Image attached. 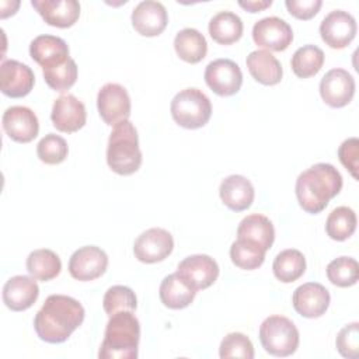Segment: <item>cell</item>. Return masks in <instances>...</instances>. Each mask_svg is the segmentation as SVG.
Returning a JSON list of instances; mask_svg holds the SVG:
<instances>
[{"label": "cell", "instance_id": "1", "mask_svg": "<svg viewBox=\"0 0 359 359\" xmlns=\"http://www.w3.org/2000/svg\"><path fill=\"white\" fill-rule=\"evenodd\" d=\"M84 307L66 294H50L34 318V330L48 344H62L83 324Z\"/></svg>", "mask_w": 359, "mask_h": 359}, {"label": "cell", "instance_id": "2", "mask_svg": "<svg viewBox=\"0 0 359 359\" xmlns=\"http://www.w3.org/2000/svg\"><path fill=\"white\" fill-rule=\"evenodd\" d=\"M342 189V175L328 163H317L299 174L296 198L300 208L311 215L323 212Z\"/></svg>", "mask_w": 359, "mask_h": 359}, {"label": "cell", "instance_id": "3", "mask_svg": "<svg viewBox=\"0 0 359 359\" xmlns=\"http://www.w3.org/2000/svg\"><path fill=\"white\" fill-rule=\"evenodd\" d=\"M140 341V324L133 311H119L109 317L104 339L101 342L100 359H136Z\"/></svg>", "mask_w": 359, "mask_h": 359}, {"label": "cell", "instance_id": "4", "mask_svg": "<svg viewBox=\"0 0 359 359\" xmlns=\"http://www.w3.org/2000/svg\"><path fill=\"white\" fill-rule=\"evenodd\" d=\"M108 167L119 175L135 174L142 164V151L135 125L121 121L112 126L107 146Z\"/></svg>", "mask_w": 359, "mask_h": 359}, {"label": "cell", "instance_id": "5", "mask_svg": "<svg viewBox=\"0 0 359 359\" xmlns=\"http://www.w3.org/2000/svg\"><path fill=\"white\" fill-rule=\"evenodd\" d=\"M170 111L172 119L180 126L185 129H199L209 122L212 104L202 90L189 87L174 95Z\"/></svg>", "mask_w": 359, "mask_h": 359}, {"label": "cell", "instance_id": "6", "mask_svg": "<svg viewBox=\"0 0 359 359\" xmlns=\"http://www.w3.org/2000/svg\"><path fill=\"white\" fill-rule=\"evenodd\" d=\"M259 341L272 356H290L299 346V331L285 316H269L259 325Z\"/></svg>", "mask_w": 359, "mask_h": 359}, {"label": "cell", "instance_id": "7", "mask_svg": "<svg viewBox=\"0 0 359 359\" xmlns=\"http://www.w3.org/2000/svg\"><path fill=\"white\" fill-rule=\"evenodd\" d=\"M205 83L220 97H230L238 93L243 84L240 66L231 59H215L205 69Z\"/></svg>", "mask_w": 359, "mask_h": 359}, {"label": "cell", "instance_id": "8", "mask_svg": "<svg viewBox=\"0 0 359 359\" xmlns=\"http://www.w3.org/2000/svg\"><path fill=\"white\" fill-rule=\"evenodd\" d=\"M130 107V97L126 88L118 83L104 84L97 94L98 114L109 126L129 119Z\"/></svg>", "mask_w": 359, "mask_h": 359}, {"label": "cell", "instance_id": "9", "mask_svg": "<svg viewBox=\"0 0 359 359\" xmlns=\"http://www.w3.org/2000/svg\"><path fill=\"white\" fill-rule=\"evenodd\" d=\"M174 248V238L170 231L161 227H151L137 236L133 244V254L143 264H156L165 259Z\"/></svg>", "mask_w": 359, "mask_h": 359}, {"label": "cell", "instance_id": "10", "mask_svg": "<svg viewBox=\"0 0 359 359\" xmlns=\"http://www.w3.org/2000/svg\"><path fill=\"white\" fill-rule=\"evenodd\" d=\"M356 31V20L344 10L330 11L320 24L321 39L332 49L346 48L353 41Z\"/></svg>", "mask_w": 359, "mask_h": 359}, {"label": "cell", "instance_id": "11", "mask_svg": "<svg viewBox=\"0 0 359 359\" xmlns=\"http://www.w3.org/2000/svg\"><path fill=\"white\" fill-rule=\"evenodd\" d=\"M252 39L268 52H282L293 41L292 27L279 17H265L257 21L252 27Z\"/></svg>", "mask_w": 359, "mask_h": 359}, {"label": "cell", "instance_id": "12", "mask_svg": "<svg viewBox=\"0 0 359 359\" xmlns=\"http://www.w3.org/2000/svg\"><path fill=\"white\" fill-rule=\"evenodd\" d=\"M177 273L192 289L203 290L216 282L219 276V265L210 255L194 254L178 264Z\"/></svg>", "mask_w": 359, "mask_h": 359}, {"label": "cell", "instance_id": "13", "mask_svg": "<svg viewBox=\"0 0 359 359\" xmlns=\"http://www.w3.org/2000/svg\"><path fill=\"white\" fill-rule=\"evenodd\" d=\"M355 79L345 69L328 70L320 81V95L331 108L348 105L355 95Z\"/></svg>", "mask_w": 359, "mask_h": 359}, {"label": "cell", "instance_id": "14", "mask_svg": "<svg viewBox=\"0 0 359 359\" xmlns=\"http://www.w3.org/2000/svg\"><path fill=\"white\" fill-rule=\"evenodd\" d=\"M108 255L97 245H84L76 250L69 259V272L72 278L87 282L105 273Z\"/></svg>", "mask_w": 359, "mask_h": 359}, {"label": "cell", "instance_id": "15", "mask_svg": "<svg viewBox=\"0 0 359 359\" xmlns=\"http://www.w3.org/2000/svg\"><path fill=\"white\" fill-rule=\"evenodd\" d=\"M1 125L6 135L18 143H29L39 132V122L35 112L22 105L7 108L3 114Z\"/></svg>", "mask_w": 359, "mask_h": 359}, {"label": "cell", "instance_id": "16", "mask_svg": "<svg viewBox=\"0 0 359 359\" xmlns=\"http://www.w3.org/2000/svg\"><path fill=\"white\" fill-rule=\"evenodd\" d=\"M35 84V74L29 66L14 59L3 60L0 66V90L10 98L28 95Z\"/></svg>", "mask_w": 359, "mask_h": 359}, {"label": "cell", "instance_id": "17", "mask_svg": "<svg viewBox=\"0 0 359 359\" xmlns=\"http://www.w3.org/2000/svg\"><path fill=\"white\" fill-rule=\"evenodd\" d=\"M330 292L317 282H307L294 289L292 304L297 314L306 318H318L330 306Z\"/></svg>", "mask_w": 359, "mask_h": 359}, {"label": "cell", "instance_id": "18", "mask_svg": "<svg viewBox=\"0 0 359 359\" xmlns=\"http://www.w3.org/2000/svg\"><path fill=\"white\" fill-rule=\"evenodd\" d=\"M50 119L53 126L59 132L73 133L81 129L87 121V112L84 104L73 94L60 95L55 100Z\"/></svg>", "mask_w": 359, "mask_h": 359}, {"label": "cell", "instance_id": "19", "mask_svg": "<svg viewBox=\"0 0 359 359\" xmlns=\"http://www.w3.org/2000/svg\"><path fill=\"white\" fill-rule=\"evenodd\" d=\"M130 20L132 27L142 36H157L168 24V14L160 1L144 0L133 8Z\"/></svg>", "mask_w": 359, "mask_h": 359}, {"label": "cell", "instance_id": "20", "mask_svg": "<svg viewBox=\"0 0 359 359\" xmlns=\"http://www.w3.org/2000/svg\"><path fill=\"white\" fill-rule=\"evenodd\" d=\"M31 57L43 69L56 67L70 59L67 43L55 35H38L29 43Z\"/></svg>", "mask_w": 359, "mask_h": 359}, {"label": "cell", "instance_id": "21", "mask_svg": "<svg viewBox=\"0 0 359 359\" xmlns=\"http://www.w3.org/2000/svg\"><path fill=\"white\" fill-rule=\"evenodd\" d=\"M39 296V287L32 276L15 275L3 286V303L11 311L29 309Z\"/></svg>", "mask_w": 359, "mask_h": 359}, {"label": "cell", "instance_id": "22", "mask_svg": "<svg viewBox=\"0 0 359 359\" xmlns=\"http://www.w3.org/2000/svg\"><path fill=\"white\" fill-rule=\"evenodd\" d=\"M31 6L48 25L57 28H69L80 17V3L77 0H32Z\"/></svg>", "mask_w": 359, "mask_h": 359}, {"label": "cell", "instance_id": "23", "mask_svg": "<svg viewBox=\"0 0 359 359\" xmlns=\"http://www.w3.org/2000/svg\"><path fill=\"white\" fill-rule=\"evenodd\" d=\"M219 195L222 202L233 212H243L248 209L255 196L254 187L251 181L238 174L226 177L219 187Z\"/></svg>", "mask_w": 359, "mask_h": 359}, {"label": "cell", "instance_id": "24", "mask_svg": "<svg viewBox=\"0 0 359 359\" xmlns=\"http://www.w3.org/2000/svg\"><path fill=\"white\" fill-rule=\"evenodd\" d=\"M250 74L254 80L264 86H275L280 83L283 70L280 62L268 50H252L245 59Z\"/></svg>", "mask_w": 359, "mask_h": 359}, {"label": "cell", "instance_id": "25", "mask_svg": "<svg viewBox=\"0 0 359 359\" xmlns=\"http://www.w3.org/2000/svg\"><path fill=\"white\" fill-rule=\"evenodd\" d=\"M237 238L254 243L268 251L275 240V229L266 216L251 213L240 222L237 227Z\"/></svg>", "mask_w": 359, "mask_h": 359}, {"label": "cell", "instance_id": "26", "mask_svg": "<svg viewBox=\"0 0 359 359\" xmlns=\"http://www.w3.org/2000/svg\"><path fill=\"white\" fill-rule=\"evenodd\" d=\"M158 294L165 307L171 310H181L194 302L196 290L192 289L177 272H174L161 280Z\"/></svg>", "mask_w": 359, "mask_h": 359}, {"label": "cell", "instance_id": "27", "mask_svg": "<svg viewBox=\"0 0 359 359\" xmlns=\"http://www.w3.org/2000/svg\"><path fill=\"white\" fill-rule=\"evenodd\" d=\"M209 35L220 45H231L237 42L244 31L243 20L233 11H220L215 14L208 25Z\"/></svg>", "mask_w": 359, "mask_h": 359}, {"label": "cell", "instance_id": "28", "mask_svg": "<svg viewBox=\"0 0 359 359\" xmlns=\"http://www.w3.org/2000/svg\"><path fill=\"white\" fill-rule=\"evenodd\" d=\"M174 49L180 59L187 63H199L208 52L205 36L195 28H184L174 38Z\"/></svg>", "mask_w": 359, "mask_h": 359}, {"label": "cell", "instance_id": "29", "mask_svg": "<svg viewBox=\"0 0 359 359\" xmlns=\"http://www.w3.org/2000/svg\"><path fill=\"white\" fill-rule=\"evenodd\" d=\"M27 271L34 279L48 282L60 273L62 262L52 250L38 248L27 257Z\"/></svg>", "mask_w": 359, "mask_h": 359}, {"label": "cell", "instance_id": "30", "mask_svg": "<svg viewBox=\"0 0 359 359\" xmlns=\"http://www.w3.org/2000/svg\"><path fill=\"white\" fill-rule=\"evenodd\" d=\"M272 271L282 283L294 282L306 272V258L296 248L283 250L275 257Z\"/></svg>", "mask_w": 359, "mask_h": 359}, {"label": "cell", "instance_id": "31", "mask_svg": "<svg viewBox=\"0 0 359 359\" xmlns=\"http://www.w3.org/2000/svg\"><path fill=\"white\" fill-rule=\"evenodd\" d=\"M324 65V52L317 45H303L292 56L290 66L293 73L300 79L316 76Z\"/></svg>", "mask_w": 359, "mask_h": 359}, {"label": "cell", "instance_id": "32", "mask_svg": "<svg viewBox=\"0 0 359 359\" xmlns=\"http://www.w3.org/2000/svg\"><path fill=\"white\" fill-rule=\"evenodd\" d=\"M356 213L348 206L335 208L327 217L325 233L335 241H345L356 230Z\"/></svg>", "mask_w": 359, "mask_h": 359}, {"label": "cell", "instance_id": "33", "mask_svg": "<svg viewBox=\"0 0 359 359\" xmlns=\"http://www.w3.org/2000/svg\"><path fill=\"white\" fill-rule=\"evenodd\" d=\"M265 252L259 245L241 238H237L230 247L231 262L245 271L259 268L265 261Z\"/></svg>", "mask_w": 359, "mask_h": 359}, {"label": "cell", "instance_id": "34", "mask_svg": "<svg viewBox=\"0 0 359 359\" xmlns=\"http://www.w3.org/2000/svg\"><path fill=\"white\" fill-rule=\"evenodd\" d=\"M327 278L338 287L353 286L359 279V264L352 257H338L327 265Z\"/></svg>", "mask_w": 359, "mask_h": 359}, {"label": "cell", "instance_id": "35", "mask_svg": "<svg viewBox=\"0 0 359 359\" xmlns=\"http://www.w3.org/2000/svg\"><path fill=\"white\" fill-rule=\"evenodd\" d=\"M102 307L108 317L119 311H135L137 307V299L130 287L123 285H114L105 292Z\"/></svg>", "mask_w": 359, "mask_h": 359}, {"label": "cell", "instance_id": "36", "mask_svg": "<svg viewBox=\"0 0 359 359\" xmlns=\"http://www.w3.org/2000/svg\"><path fill=\"white\" fill-rule=\"evenodd\" d=\"M67 154L69 146L66 140L56 133L45 135L36 144V156L45 164H60L66 160Z\"/></svg>", "mask_w": 359, "mask_h": 359}, {"label": "cell", "instance_id": "37", "mask_svg": "<svg viewBox=\"0 0 359 359\" xmlns=\"http://www.w3.org/2000/svg\"><path fill=\"white\" fill-rule=\"evenodd\" d=\"M43 79L46 84L59 93L67 91L69 88L73 87V84L77 80V65L76 62L70 57L65 63L52 67V69H43Z\"/></svg>", "mask_w": 359, "mask_h": 359}, {"label": "cell", "instance_id": "38", "mask_svg": "<svg viewBox=\"0 0 359 359\" xmlns=\"http://www.w3.org/2000/svg\"><path fill=\"white\" fill-rule=\"evenodd\" d=\"M219 356L222 359H229V358L252 359L254 358L252 342L243 332H230L220 342Z\"/></svg>", "mask_w": 359, "mask_h": 359}, {"label": "cell", "instance_id": "39", "mask_svg": "<svg viewBox=\"0 0 359 359\" xmlns=\"http://www.w3.org/2000/svg\"><path fill=\"white\" fill-rule=\"evenodd\" d=\"M335 345L341 356L348 359L359 358V323L346 324L337 335Z\"/></svg>", "mask_w": 359, "mask_h": 359}, {"label": "cell", "instance_id": "40", "mask_svg": "<svg viewBox=\"0 0 359 359\" xmlns=\"http://www.w3.org/2000/svg\"><path fill=\"white\" fill-rule=\"evenodd\" d=\"M338 157L342 165L351 172V175L358 180L359 167V140L358 137H349L341 143L338 147Z\"/></svg>", "mask_w": 359, "mask_h": 359}, {"label": "cell", "instance_id": "41", "mask_svg": "<svg viewBox=\"0 0 359 359\" xmlns=\"http://www.w3.org/2000/svg\"><path fill=\"white\" fill-rule=\"evenodd\" d=\"M285 6L290 15L297 20L307 21L313 18L321 8V0H286Z\"/></svg>", "mask_w": 359, "mask_h": 359}, {"label": "cell", "instance_id": "42", "mask_svg": "<svg viewBox=\"0 0 359 359\" xmlns=\"http://www.w3.org/2000/svg\"><path fill=\"white\" fill-rule=\"evenodd\" d=\"M238 6L243 7L244 10L250 11V13H258V11H262L268 7H271L272 0H247V1L240 0Z\"/></svg>", "mask_w": 359, "mask_h": 359}]
</instances>
